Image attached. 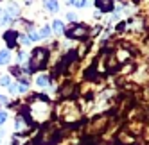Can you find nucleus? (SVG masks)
Here are the masks:
<instances>
[{
	"label": "nucleus",
	"mask_w": 149,
	"mask_h": 145,
	"mask_svg": "<svg viewBox=\"0 0 149 145\" xmlns=\"http://www.w3.org/2000/svg\"><path fill=\"white\" fill-rule=\"evenodd\" d=\"M47 59H49V48H45V47H36L33 52L29 54L27 72H29V74H34V72L45 68L47 66Z\"/></svg>",
	"instance_id": "1"
},
{
	"label": "nucleus",
	"mask_w": 149,
	"mask_h": 145,
	"mask_svg": "<svg viewBox=\"0 0 149 145\" xmlns=\"http://www.w3.org/2000/svg\"><path fill=\"white\" fill-rule=\"evenodd\" d=\"M58 113H59L61 120H63V122H67V124L77 122V120H79V117H81L79 108L74 104L72 100H65V102H61L59 108H58Z\"/></svg>",
	"instance_id": "2"
},
{
	"label": "nucleus",
	"mask_w": 149,
	"mask_h": 145,
	"mask_svg": "<svg viewBox=\"0 0 149 145\" xmlns=\"http://www.w3.org/2000/svg\"><path fill=\"white\" fill-rule=\"evenodd\" d=\"M61 138V131L52 129V127H45L43 131H40L38 138L34 140V145H56Z\"/></svg>",
	"instance_id": "3"
},
{
	"label": "nucleus",
	"mask_w": 149,
	"mask_h": 145,
	"mask_svg": "<svg viewBox=\"0 0 149 145\" xmlns=\"http://www.w3.org/2000/svg\"><path fill=\"white\" fill-rule=\"evenodd\" d=\"M65 34L67 38H70V39H84L88 34H90V30H88V27L84 25V23H74L70 29H65Z\"/></svg>",
	"instance_id": "4"
},
{
	"label": "nucleus",
	"mask_w": 149,
	"mask_h": 145,
	"mask_svg": "<svg viewBox=\"0 0 149 145\" xmlns=\"http://www.w3.org/2000/svg\"><path fill=\"white\" fill-rule=\"evenodd\" d=\"M18 34H20V30H15V29H9L2 34V39H4V43L7 45L9 50L18 47Z\"/></svg>",
	"instance_id": "5"
},
{
	"label": "nucleus",
	"mask_w": 149,
	"mask_h": 145,
	"mask_svg": "<svg viewBox=\"0 0 149 145\" xmlns=\"http://www.w3.org/2000/svg\"><path fill=\"white\" fill-rule=\"evenodd\" d=\"M6 13L9 14V18H11V20H16V18H20L22 9H20V6H18L16 2H9V4L6 6Z\"/></svg>",
	"instance_id": "6"
},
{
	"label": "nucleus",
	"mask_w": 149,
	"mask_h": 145,
	"mask_svg": "<svg viewBox=\"0 0 149 145\" xmlns=\"http://www.w3.org/2000/svg\"><path fill=\"white\" fill-rule=\"evenodd\" d=\"M11 59H13V54H11L9 48H2V50H0V66H7L9 63H11Z\"/></svg>",
	"instance_id": "7"
},
{
	"label": "nucleus",
	"mask_w": 149,
	"mask_h": 145,
	"mask_svg": "<svg viewBox=\"0 0 149 145\" xmlns=\"http://www.w3.org/2000/svg\"><path fill=\"white\" fill-rule=\"evenodd\" d=\"M95 4H97V7H99L101 13H110V11H113V2H111V0H95Z\"/></svg>",
	"instance_id": "8"
},
{
	"label": "nucleus",
	"mask_w": 149,
	"mask_h": 145,
	"mask_svg": "<svg viewBox=\"0 0 149 145\" xmlns=\"http://www.w3.org/2000/svg\"><path fill=\"white\" fill-rule=\"evenodd\" d=\"M50 75H47V74H41V75H38L36 77V86L38 88H49L50 86Z\"/></svg>",
	"instance_id": "9"
},
{
	"label": "nucleus",
	"mask_w": 149,
	"mask_h": 145,
	"mask_svg": "<svg viewBox=\"0 0 149 145\" xmlns=\"http://www.w3.org/2000/svg\"><path fill=\"white\" fill-rule=\"evenodd\" d=\"M50 27H52V30H54L56 34H63V32H65V23H63L61 20H54Z\"/></svg>",
	"instance_id": "10"
},
{
	"label": "nucleus",
	"mask_w": 149,
	"mask_h": 145,
	"mask_svg": "<svg viewBox=\"0 0 149 145\" xmlns=\"http://www.w3.org/2000/svg\"><path fill=\"white\" fill-rule=\"evenodd\" d=\"M43 6H45V9H49V11H52V13H58V9H59L58 0H45Z\"/></svg>",
	"instance_id": "11"
},
{
	"label": "nucleus",
	"mask_w": 149,
	"mask_h": 145,
	"mask_svg": "<svg viewBox=\"0 0 149 145\" xmlns=\"http://www.w3.org/2000/svg\"><path fill=\"white\" fill-rule=\"evenodd\" d=\"M13 20L9 18V14L6 13V9H0V27H6V25H9Z\"/></svg>",
	"instance_id": "12"
},
{
	"label": "nucleus",
	"mask_w": 149,
	"mask_h": 145,
	"mask_svg": "<svg viewBox=\"0 0 149 145\" xmlns=\"http://www.w3.org/2000/svg\"><path fill=\"white\" fill-rule=\"evenodd\" d=\"M52 34V27L50 25H43V27H41V30H40V38L41 39H43V38H49Z\"/></svg>",
	"instance_id": "13"
},
{
	"label": "nucleus",
	"mask_w": 149,
	"mask_h": 145,
	"mask_svg": "<svg viewBox=\"0 0 149 145\" xmlns=\"http://www.w3.org/2000/svg\"><path fill=\"white\" fill-rule=\"evenodd\" d=\"M27 36L31 38V41H40V39H41V38H40V32H36L33 27H29V29H27Z\"/></svg>",
	"instance_id": "14"
},
{
	"label": "nucleus",
	"mask_w": 149,
	"mask_h": 145,
	"mask_svg": "<svg viewBox=\"0 0 149 145\" xmlns=\"http://www.w3.org/2000/svg\"><path fill=\"white\" fill-rule=\"evenodd\" d=\"M9 84H11V75H9V74H4V75H0V86L7 88Z\"/></svg>",
	"instance_id": "15"
},
{
	"label": "nucleus",
	"mask_w": 149,
	"mask_h": 145,
	"mask_svg": "<svg viewBox=\"0 0 149 145\" xmlns=\"http://www.w3.org/2000/svg\"><path fill=\"white\" fill-rule=\"evenodd\" d=\"M27 59H29L27 52H25V50H20V52H18V56H16V63H18V65H22V63H25Z\"/></svg>",
	"instance_id": "16"
},
{
	"label": "nucleus",
	"mask_w": 149,
	"mask_h": 145,
	"mask_svg": "<svg viewBox=\"0 0 149 145\" xmlns=\"http://www.w3.org/2000/svg\"><path fill=\"white\" fill-rule=\"evenodd\" d=\"M7 91L11 93V95H16V93H18V81H16V82L11 81V84L7 86Z\"/></svg>",
	"instance_id": "17"
},
{
	"label": "nucleus",
	"mask_w": 149,
	"mask_h": 145,
	"mask_svg": "<svg viewBox=\"0 0 149 145\" xmlns=\"http://www.w3.org/2000/svg\"><path fill=\"white\" fill-rule=\"evenodd\" d=\"M6 122H7V113L0 109V126H4Z\"/></svg>",
	"instance_id": "18"
},
{
	"label": "nucleus",
	"mask_w": 149,
	"mask_h": 145,
	"mask_svg": "<svg viewBox=\"0 0 149 145\" xmlns=\"http://www.w3.org/2000/svg\"><path fill=\"white\" fill-rule=\"evenodd\" d=\"M76 7H79V9H83V7H86L88 6V0H77L76 4H74Z\"/></svg>",
	"instance_id": "19"
},
{
	"label": "nucleus",
	"mask_w": 149,
	"mask_h": 145,
	"mask_svg": "<svg viewBox=\"0 0 149 145\" xmlns=\"http://www.w3.org/2000/svg\"><path fill=\"white\" fill-rule=\"evenodd\" d=\"M67 20H68V22H72V23H76L77 14H76V13H67Z\"/></svg>",
	"instance_id": "20"
},
{
	"label": "nucleus",
	"mask_w": 149,
	"mask_h": 145,
	"mask_svg": "<svg viewBox=\"0 0 149 145\" xmlns=\"http://www.w3.org/2000/svg\"><path fill=\"white\" fill-rule=\"evenodd\" d=\"M9 104V99L6 97V95H0V108H4V106H7Z\"/></svg>",
	"instance_id": "21"
},
{
	"label": "nucleus",
	"mask_w": 149,
	"mask_h": 145,
	"mask_svg": "<svg viewBox=\"0 0 149 145\" xmlns=\"http://www.w3.org/2000/svg\"><path fill=\"white\" fill-rule=\"evenodd\" d=\"M124 29H126V23H119V25H117V32H122Z\"/></svg>",
	"instance_id": "22"
},
{
	"label": "nucleus",
	"mask_w": 149,
	"mask_h": 145,
	"mask_svg": "<svg viewBox=\"0 0 149 145\" xmlns=\"http://www.w3.org/2000/svg\"><path fill=\"white\" fill-rule=\"evenodd\" d=\"M4 134H6V131H4V127H2V126H0V140L4 138Z\"/></svg>",
	"instance_id": "23"
},
{
	"label": "nucleus",
	"mask_w": 149,
	"mask_h": 145,
	"mask_svg": "<svg viewBox=\"0 0 149 145\" xmlns=\"http://www.w3.org/2000/svg\"><path fill=\"white\" fill-rule=\"evenodd\" d=\"M65 2H67L68 6H74V4H76V2H77V0H65Z\"/></svg>",
	"instance_id": "24"
}]
</instances>
